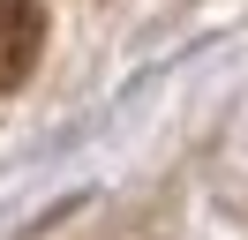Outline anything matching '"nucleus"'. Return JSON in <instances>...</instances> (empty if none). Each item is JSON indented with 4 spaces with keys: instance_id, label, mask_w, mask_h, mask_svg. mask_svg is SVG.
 <instances>
[{
    "instance_id": "f257e3e1",
    "label": "nucleus",
    "mask_w": 248,
    "mask_h": 240,
    "mask_svg": "<svg viewBox=\"0 0 248 240\" xmlns=\"http://www.w3.org/2000/svg\"><path fill=\"white\" fill-rule=\"evenodd\" d=\"M46 53V8L38 0H0V98L23 83Z\"/></svg>"
}]
</instances>
